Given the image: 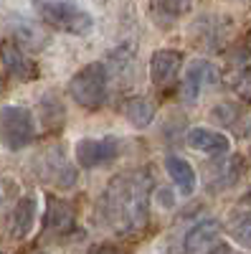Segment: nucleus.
<instances>
[{"label": "nucleus", "instance_id": "f257e3e1", "mask_svg": "<svg viewBox=\"0 0 251 254\" xmlns=\"http://www.w3.org/2000/svg\"><path fill=\"white\" fill-rule=\"evenodd\" d=\"M101 214L117 234L140 231L150 219V181L142 171L117 176L101 196Z\"/></svg>", "mask_w": 251, "mask_h": 254}, {"label": "nucleus", "instance_id": "f03ea898", "mask_svg": "<svg viewBox=\"0 0 251 254\" xmlns=\"http://www.w3.org/2000/svg\"><path fill=\"white\" fill-rule=\"evenodd\" d=\"M109 92V69L104 61H92L79 69L69 81L71 99L84 110H99Z\"/></svg>", "mask_w": 251, "mask_h": 254}, {"label": "nucleus", "instance_id": "7ed1b4c3", "mask_svg": "<svg viewBox=\"0 0 251 254\" xmlns=\"http://www.w3.org/2000/svg\"><path fill=\"white\" fill-rule=\"evenodd\" d=\"M33 8L56 31H64L71 36H87L94 28V18L84 8L69 3V0H33Z\"/></svg>", "mask_w": 251, "mask_h": 254}, {"label": "nucleus", "instance_id": "20e7f679", "mask_svg": "<svg viewBox=\"0 0 251 254\" xmlns=\"http://www.w3.org/2000/svg\"><path fill=\"white\" fill-rule=\"evenodd\" d=\"M36 137V117L28 107L5 104L0 107V142L8 150H23Z\"/></svg>", "mask_w": 251, "mask_h": 254}, {"label": "nucleus", "instance_id": "39448f33", "mask_svg": "<svg viewBox=\"0 0 251 254\" xmlns=\"http://www.w3.org/2000/svg\"><path fill=\"white\" fill-rule=\"evenodd\" d=\"M119 153V140L114 135L107 137H84L74 145V158L81 168H101L117 158Z\"/></svg>", "mask_w": 251, "mask_h": 254}, {"label": "nucleus", "instance_id": "423d86ee", "mask_svg": "<svg viewBox=\"0 0 251 254\" xmlns=\"http://www.w3.org/2000/svg\"><path fill=\"white\" fill-rule=\"evenodd\" d=\"M218 81V69L213 66L211 61L205 59H196L191 66L185 69V76H183V99L185 104H196L198 97L203 94L205 87H211V84Z\"/></svg>", "mask_w": 251, "mask_h": 254}, {"label": "nucleus", "instance_id": "0eeeda50", "mask_svg": "<svg viewBox=\"0 0 251 254\" xmlns=\"http://www.w3.org/2000/svg\"><path fill=\"white\" fill-rule=\"evenodd\" d=\"M0 61H3L5 71L18 81H33L38 76V66L23 54V49H20L15 38L0 41Z\"/></svg>", "mask_w": 251, "mask_h": 254}, {"label": "nucleus", "instance_id": "6e6552de", "mask_svg": "<svg viewBox=\"0 0 251 254\" xmlns=\"http://www.w3.org/2000/svg\"><path fill=\"white\" fill-rule=\"evenodd\" d=\"M183 66V54L175 49H160L150 56V79L155 87H167L175 81L178 71Z\"/></svg>", "mask_w": 251, "mask_h": 254}, {"label": "nucleus", "instance_id": "1a4fd4ad", "mask_svg": "<svg viewBox=\"0 0 251 254\" xmlns=\"http://www.w3.org/2000/svg\"><path fill=\"white\" fill-rule=\"evenodd\" d=\"M221 242V224L216 219H205L198 221L191 231L185 234V252H216Z\"/></svg>", "mask_w": 251, "mask_h": 254}, {"label": "nucleus", "instance_id": "9d476101", "mask_svg": "<svg viewBox=\"0 0 251 254\" xmlns=\"http://www.w3.org/2000/svg\"><path fill=\"white\" fill-rule=\"evenodd\" d=\"M185 142L191 145L193 150L208 153V155H226L228 147H231L228 137L218 130H211V127H193V130H188Z\"/></svg>", "mask_w": 251, "mask_h": 254}, {"label": "nucleus", "instance_id": "9b49d317", "mask_svg": "<svg viewBox=\"0 0 251 254\" xmlns=\"http://www.w3.org/2000/svg\"><path fill=\"white\" fill-rule=\"evenodd\" d=\"M36 211H38L36 196H23L15 203L13 216H10V237L13 239H26L33 231V226H36Z\"/></svg>", "mask_w": 251, "mask_h": 254}, {"label": "nucleus", "instance_id": "f8f14e48", "mask_svg": "<svg viewBox=\"0 0 251 254\" xmlns=\"http://www.w3.org/2000/svg\"><path fill=\"white\" fill-rule=\"evenodd\" d=\"M165 171H167V176L173 178L175 188L180 190V196H193L198 178H196L193 165L188 163L185 158H180V155H167V158H165Z\"/></svg>", "mask_w": 251, "mask_h": 254}, {"label": "nucleus", "instance_id": "ddd939ff", "mask_svg": "<svg viewBox=\"0 0 251 254\" xmlns=\"http://www.w3.org/2000/svg\"><path fill=\"white\" fill-rule=\"evenodd\" d=\"M191 8L193 0H150V15L162 28L178 23L185 13H191Z\"/></svg>", "mask_w": 251, "mask_h": 254}, {"label": "nucleus", "instance_id": "4468645a", "mask_svg": "<svg viewBox=\"0 0 251 254\" xmlns=\"http://www.w3.org/2000/svg\"><path fill=\"white\" fill-rule=\"evenodd\" d=\"M124 117H127V122L132 127L145 130V127H150L152 120H155V107H152V102H148L145 97H132L124 104Z\"/></svg>", "mask_w": 251, "mask_h": 254}, {"label": "nucleus", "instance_id": "2eb2a0df", "mask_svg": "<svg viewBox=\"0 0 251 254\" xmlns=\"http://www.w3.org/2000/svg\"><path fill=\"white\" fill-rule=\"evenodd\" d=\"M71 224H74V211L61 201H51L49 214H46V226L51 231L56 229V234H64L66 229H71Z\"/></svg>", "mask_w": 251, "mask_h": 254}, {"label": "nucleus", "instance_id": "dca6fc26", "mask_svg": "<svg viewBox=\"0 0 251 254\" xmlns=\"http://www.w3.org/2000/svg\"><path fill=\"white\" fill-rule=\"evenodd\" d=\"M228 234H231V239L236 244L251 249V211H244V214L228 221Z\"/></svg>", "mask_w": 251, "mask_h": 254}, {"label": "nucleus", "instance_id": "f3484780", "mask_svg": "<svg viewBox=\"0 0 251 254\" xmlns=\"http://www.w3.org/2000/svg\"><path fill=\"white\" fill-rule=\"evenodd\" d=\"M38 112H41V117H44V122H46L49 130H53V127H61V122H64V107H61V102H58L53 94H46L44 99H41Z\"/></svg>", "mask_w": 251, "mask_h": 254}, {"label": "nucleus", "instance_id": "a211bd4d", "mask_svg": "<svg viewBox=\"0 0 251 254\" xmlns=\"http://www.w3.org/2000/svg\"><path fill=\"white\" fill-rule=\"evenodd\" d=\"M155 196H160V203H162L165 208H170V206H173V196H170V190L157 188V193H155Z\"/></svg>", "mask_w": 251, "mask_h": 254}]
</instances>
